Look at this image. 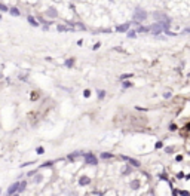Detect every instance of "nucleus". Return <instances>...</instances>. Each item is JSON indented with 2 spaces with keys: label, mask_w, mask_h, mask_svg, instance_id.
Masks as SVG:
<instances>
[{
  "label": "nucleus",
  "mask_w": 190,
  "mask_h": 196,
  "mask_svg": "<svg viewBox=\"0 0 190 196\" xmlns=\"http://www.w3.org/2000/svg\"><path fill=\"white\" fill-rule=\"evenodd\" d=\"M180 195H184V196H187V195H189V192H187V190H180Z\"/></svg>",
  "instance_id": "32"
},
{
  "label": "nucleus",
  "mask_w": 190,
  "mask_h": 196,
  "mask_svg": "<svg viewBox=\"0 0 190 196\" xmlns=\"http://www.w3.org/2000/svg\"><path fill=\"white\" fill-rule=\"evenodd\" d=\"M89 183H91V178H89V177L83 175V177L79 178V184H80V186H86V184H89Z\"/></svg>",
  "instance_id": "8"
},
{
  "label": "nucleus",
  "mask_w": 190,
  "mask_h": 196,
  "mask_svg": "<svg viewBox=\"0 0 190 196\" xmlns=\"http://www.w3.org/2000/svg\"><path fill=\"white\" fill-rule=\"evenodd\" d=\"M186 178H187V180H190V174H189V175H186Z\"/></svg>",
  "instance_id": "40"
},
{
  "label": "nucleus",
  "mask_w": 190,
  "mask_h": 196,
  "mask_svg": "<svg viewBox=\"0 0 190 196\" xmlns=\"http://www.w3.org/2000/svg\"><path fill=\"white\" fill-rule=\"evenodd\" d=\"M131 27V24L129 22H126V24H122V25H117V28H116V31H119V33H125L128 28Z\"/></svg>",
  "instance_id": "6"
},
{
  "label": "nucleus",
  "mask_w": 190,
  "mask_h": 196,
  "mask_svg": "<svg viewBox=\"0 0 190 196\" xmlns=\"http://www.w3.org/2000/svg\"><path fill=\"white\" fill-rule=\"evenodd\" d=\"M149 30H152L154 34H158V33L163 31V25H162V22H158V24H153L152 27H149Z\"/></svg>",
  "instance_id": "4"
},
{
  "label": "nucleus",
  "mask_w": 190,
  "mask_h": 196,
  "mask_svg": "<svg viewBox=\"0 0 190 196\" xmlns=\"http://www.w3.org/2000/svg\"><path fill=\"white\" fill-rule=\"evenodd\" d=\"M9 14L12 15V16H19V15H21L19 9H18V8H15V6H14V8H9Z\"/></svg>",
  "instance_id": "10"
},
{
  "label": "nucleus",
  "mask_w": 190,
  "mask_h": 196,
  "mask_svg": "<svg viewBox=\"0 0 190 196\" xmlns=\"http://www.w3.org/2000/svg\"><path fill=\"white\" fill-rule=\"evenodd\" d=\"M160 178H162V180H166V181H168V177H166V175H163V174L160 175Z\"/></svg>",
  "instance_id": "38"
},
{
  "label": "nucleus",
  "mask_w": 190,
  "mask_h": 196,
  "mask_svg": "<svg viewBox=\"0 0 190 196\" xmlns=\"http://www.w3.org/2000/svg\"><path fill=\"white\" fill-rule=\"evenodd\" d=\"M57 160H58V159H57ZM57 160H49V162H45V164H42V165H40V168H48V166L54 165V164H55V162H57Z\"/></svg>",
  "instance_id": "13"
},
{
  "label": "nucleus",
  "mask_w": 190,
  "mask_h": 196,
  "mask_svg": "<svg viewBox=\"0 0 190 196\" xmlns=\"http://www.w3.org/2000/svg\"><path fill=\"white\" fill-rule=\"evenodd\" d=\"M122 159H126L128 162H129L131 165H134V166H140V162L137 160V159H132V158H125V156H120Z\"/></svg>",
  "instance_id": "9"
},
{
  "label": "nucleus",
  "mask_w": 190,
  "mask_h": 196,
  "mask_svg": "<svg viewBox=\"0 0 190 196\" xmlns=\"http://www.w3.org/2000/svg\"><path fill=\"white\" fill-rule=\"evenodd\" d=\"M131 187H132V189H135V190H137V189H138V187H140V181H138V180H134V181H132V183H131Z\"/></svg>",
  "instance_id": "14"
},
{
  "label": "nucleus",
  "mask_w": 190,
  "mask_h": 196,
  "mask_svg": "<svg viewBox=\"0 0 190 196\" xmlns=\"http://www.w3.org/2000/svg\"><path fill=\"white\" fill-rule=\"evenodd\" d=\"M187 128H189V131H190V123H189V126H187Z\"/></svg>",
  "instance_id": "42"
},
{
  "label": "nucleus",
  "mask_w": 190,
  "mask_h": 196,
  "mask_svg": "<svg viewBox=\"0 0 190 196\" xmlns=\"http://www.w3.org/2000/svg\"><path fill=\"white\" fill-rule=\"evenodd\" d=\"M42 180H43V177H42V175H40V174H37V175H36V177H34V183H40V181H42Z\"/></svg>",
  "instance_id": "20"
},
{
  "label": "nucleus",
  "mask_w": 190,
  "mask_h": 196,
  "mask_svg": "<svg viewBox=\"0 0 190 196\" xmlns=\"http://www.w3.org/2000/svg\"><path fill=\"white\" fill-rule=\"evenodd\" d=\"M18 186H19V181H15V183H12L10 186L8 187V190H6V195H15L16 192H18Z\"/></svg>",
  "instance_id": "3"
},
{
  "label": "nucleus",
  "mask_w": 190,
  "mask_h": 196,
  "mask_svg": "<svg viewBox=\"0 0 190 196\" xmlns=\"http://www.w3.org/2000/svg\"><path fill=\"white\" fill-rule=\"evenodd\" d=\"M177 178H184V174H183V172H178V174H177Z\"/></svg>",
  "instance_id": "34"
},
{
  "label": "nucleus",
  "mask_w": 190,
  "mask_h": 196,
  "mask_svg": "<svg viewBox=\"0 0 190 196\" xmlns=\"http://www.w3.org/2000/svg\"><path fill=\"white\" fill-rule=\"evenodd\" d=\"M162 146H163V144H162L160 141H158V143H156V149H160V147H162Z\"/></svg>",
  "instance_id": "33"
},
{
  "label": "nucleus",
  "mask_w": 190,
  "mask_h": 196,
  "mask_svg": "<svg viewBox=\"0 0 190 196\" xmlns=\"http://www.w3.org/2000/svg\"><path fill=\"white\" fill-rule=\"evenodd\" d=\"M98 48H100V43H97V45H94V46H92L94 51H95V49H98Z\"/></svg>",
  "instance_id": "37"
},
{
  "label": "nucleus",
  "mask_w": 190,
  "mask_h": 196,
  "mask_svg": "<svg viewBox=\"0 0 190 196\" xmlns=\"http://www.w3.org/2000/svg\"><path fill=\"white\" fill-rule=\"evenodd\" d=\"M186 33H190V28H186Z\"/></svg>",
  "instance_id": "41"
},
{
  "label": "nucleus",
  "mask_w": 190,
  "mask_h": 196,
  "mask_svg": "<svg viewBox=\"0 0 190 196\" xmlns=\"http://www.w3.org/2000/svg\"><path fill=\"white\" fill-rule=\"evenodd\" d=\"M33 164H34V160H30V162H25V164H22L21 166L24 168V166H28V165H33Z\"/></svg>",
  "instance_id": "24"
},
{
  "label": "nucleus",
  "mask_w": 190,
  "mask_h": 196,
  "mask_svg": "<svg viewBox=\"0 0 190 196\" xmlns=\"http://www.w3.org/2000/svg\"><path fill=\"white\" fill-rule=\"evenodd\" d=\"M128 37H135V31H129L128 33Z\"/></svg>",
  "instance_id": "28"
},
{
  "label": "nucleus",
  "mask_w": 190,
  "mask_h": 196,
  "mask_svg": "<svg viewBox=\"0 0 190 196\" xmlns=\"http://www.w3.org/2000/svg\"><path fill=\"white\" fill-rule=\"evenodd\" d=\"M104 97H105V92H104V91H100V92H98V98H104Z\"/></svg>",
  "instance_id": "25"
},
{
  "label": "nucleus",
  "mask_w": 190,
  "mask_h": 196,
  "mask_svg": "<svg viewBox=\"0 0 190 196\" xmlns=\"http://www.w3.org/2000/svg\"><path fill=\"white\" fill-rule=\"evenodd\" d=\"M169 129H171V131H175V129H177V125H174V123H171V126H169Z\"/></svg>",
  "instance_id": "30"
},
{
  "label": "nucleus",
  "mask_w": 190,
  "mask_h": 196,
  "mask_svg": "<svg viewBox=\"0 0 190 196\" xmlns=\"http://www.w3.org/2000/svg\"><path fill=\"white\" fill-rule=\"evenodd\" d=\"M129 171H131V168H129V166H126L125 169H123V174H129Z\"/></svg>",
  "instance_id": "27"
},
{
  "label": "nucleus",
  "mask_w": 190,
  "mask_h": 196,
  "mask_svg": "<svg viewBox=\"0 0 190 196\" xmlns=\"http://www.w3.org/2000/svg\"><path fill=\"white\" fill-rule=\"evenodd\" d=\"M163 97H165V98H169V97H171V94H169V92H165V94H163Z\"/></svg>",
  "instance_id": "36"
},
{
  "label": "nucleus",
  "mask_w": 190,
  "mask_h": 196,
  "mask_svg": "<svg viewBox=\"0 0 190 196\" xmlns=\"http://www.w3.org/2000/svg\"><path fill=\"white\" fill-rule=\"evenodd\" d=\"M165 150H166V152H168V153H172V152H174V147H166Z\"/></svg>",
  "instance_id": "29"
},
{
  "label": "nucleus",
  "mask_w": 190,
  "mask_h": 196,
  "mask_svg": "<svg viewBox=\"0 0 190 196\" xmlns=\"http://www.w3.org/2000/svg\"><path fill=\"white\" fill-rule=\"evenodd\" d=\"M48 15H51V16H57V10H55L54 8L48 9Z\"/></svg>",
  "instance_id": "17"
},
{
  "label": "nucleus",
  "mask_w": 190,
  "mask_h": 196,
  "mask_svg": "<svg viewBox=\"0 0 190 196\" xmlns=\"http://www.w3.org/2000/svg\"><path fill=\"white\" fill-rule=\"evenodd\" d=\"M27 187V181H19V186H18V192L16 193H22Z\"/></svg>",
  "instance_id": "11"
},
{
  "label": "nucleus",
  "mask_w": 190,
  "mask_h": 196,
  "mask_svg": "<svg viewBox=\"0 0 190 196\" xmlns=\"http://www.w3.org/2000/svg\"><path fill=\"white\" fill-rule=\"evenodd\" d=\"M134 18H135V21H143V19L147 18V12L143 10L141 8H137L135 12H134Z\"/></svg>",
  "instance_id": "1"
},
{
  "label": "nucleus",
  "mask_w": 190,
  "mask_h": 196,
  "mask_svg": "<svg viewBox=\"0 0 190 196\" xmlns=\"http://www.w3.org/2000/svg\"><path fill=\"white\" fill-rule=\"evenodd\" d=\"M177 160H178V162L183 160V156H181V155H178V156H177Z\"/></svg>",
  "instance_id": "39"
},
{
  "label": "nucleus",
  "mask_w": 190,
  "mask_h": 196,
  "mask_svg": "<svg viewBox=\"0 0 190 196\" xmlns=\"http://www.w3.org/2000/svg\"><path fill=\"white\" fill-rule=\"evenodd\" d=\"M73 64H74V59H73V58H71V59H67V61H65V67H71Z\"/></svg>",
  "instance_id": "18"
},
{
  "label": "nucleus",
  "mask_w": 190,
  "mask_h": 196,
  "mask_svg": "<svg viewBox=\"0 0 190 196\" xmlns=\"http://www.w3.org/2000/svg\"><path fill=\"white\" fill-rule=\"evenodd\" d=\"M27 21H28V24H30V25H33V27H37V25H39V21L34 18V16H31V15L27 16Z\"/></svg>",
  "instance_id": "7"
},
{
  "label": "nucleus",
  "mask_w": 190,
  "mask_h": 196,
  "mask_svg": "<svg viewBox=\"0 0 190 196\" xmlns=\"http://www.w3.org/2000/svg\"><path fill=\"white\" fill-rule=\"evenodd\" d=\"M178 193H180V190H177V189L172 190V195H178Z\"/></svg>",
  "instance_id": "35"
},
{
  "label": "nucleus",
  "mask_w": 190,
  "mask_h": 196,
  "mask_svg": "<svg viewBox=\"0 0 190 196\" xmlns=\"http://www.w3.org/2000/svg\"><path fill=\"white\" fill-rule=\"evenodd\" d=\"M111 158H113L111 153H101V159H111Z\"/></svg>",
  "instance_id": "15"
},
{
  "label": "nucleus",
  "mask_w": 190,
  "mask_h": 196,
  "mask_svg": "<svg viewBox=\"0 0 190 196\" xmlns=\"http://www.w3.org/2000/svg\"><path fill=\"white\" fill-rule=\"evenodd\" d=\"M83 158H85L86 164H89V165H97V162H98L97 158H95L92 153H85V156H83Z\"/></svg>",
  "instance_id": "2"
},
{
  "label": "nucleus",
  "mask_w": 190,
  "mask_h": 196,
  "mask_svg": "<svg viewBox=\"0 0 190 196\" xmlns=\"http://www.w3.org/2000/svg\"><path fill=\"white\" fill-rule=\"evenodd\" d=\"M83 95H85V97L88 98V97H89V95H91V91H89V89H86V91H85V92H83Z\"/></svg>",
  "instance_id": "26"
},
{
  "label": "nucleus",
  "mask_w": 190,
  "mask_h": 196,
  "mask_svg": "<svg viewBox=\"0 0 190 196\" xmlns=\"http://www.w3.org/2000/svg\"><path fill=\"white\" fill-rule=\"evenodd\" d=\"M137 31H138V33H147V31H150V30H149V27H138Z\"/></svg>",
  "instance_id": "16"
},
{
  "label": "nucleus",
  "mask_w": 190,
  "mask_h": 196,
  "mask_svg": "<svg viewBox=\"0 0 190 196\" xmlns=\"http://www.w3.org/2000/svg\"><path fill=\"white\" fill-rule=\"evenodd\" d=\"M0 12H9V6L5 3H0Z\"/></svg>",
  "instance_id": "12"
},
{
  "label": "nucleus",
  "mask_w": 190,
  "mask_h": 196,
  "mask_svg": "<svg viewBox=\"0 0 190 196\" xmlns=\"http://www.w3.org/2000/svg\"><path fill=\"white\" fill-rule=\"evenodd\" d=\"M57 28H58V31H68V28H67L65 25H58Z\"/></svg>",
  "instance_id": "21"
},
{
  "label": "nucleus",
  "mask_w": 190,
  "mask_h": 196,
  "mask_svg": "<svg viewBox=\"0 0 190 196\" xmlns=\"http://www.w3.org/2000/svg\"><path fill=\"white\" fill-rule=\"evenodd\" d=\"M36 153H37V155H43V153H45V149H43V147H37V149H36Z\"/></svg>",
  "instance_id": "22"
},
{
  "label": "nucleus",
  "mask_w": 190,
  "mask_h": 196,
  "mask_svg": "<svg viewBox=\"0 0 190 196\" xmlns=\"http://www.w3.org/2000/svg\"><path fill=\"white\" fill-rule=\"evenodd\" d=\"M79 156H85V153H83L82 150H79V152H73V153L68 155V159H70V160H74L76 158H79Z\"/></svg>",
  "instance_id": "5"
},
{
  "label": "nucleus",
  "mask_w": 190,
  "mask_h": 196,
  "mask_svg": "<svg viewBox=\"0 0 190 196\" xmlns=\"http://www.w3.org/2000/svg\"><path fill=\"white\" fill-rule=\"evenodd\" d=\"M36 169H31V171H28V172H27V175H28V177H33V175H36Z\"/></svg>",
  "instance_id": "23"
},
{
  "label": "nucleus",
  "mask_w": 190,
  "mask_h": 196,
  "mask_svg": "<svg viewBox=\"0 0 190 196\" xmlns=\"http://www.w3.org/2000/svg\"><path fill=\"white\" fill-rule=\"evenodd\" d=\"M131 77H132V74H122L119 79L120 80H126V79H131Z\"/></svg>",
  "instance_id": "19"
},
{
  "label": "nucleus",
  "mask_w": 190,
  "mask_h": 196,
  "mask_svg": "<svg viewBox=\"0 0 190 196\" xmlns=\"http://www.w3.org/2000/svg\"><path fill=\"white\" fill-rule=\"evenodd\" d=\"M131 86V82H123V88H129Z\"/></svg>",
  "instance_id": "31"
}]
</instances>
